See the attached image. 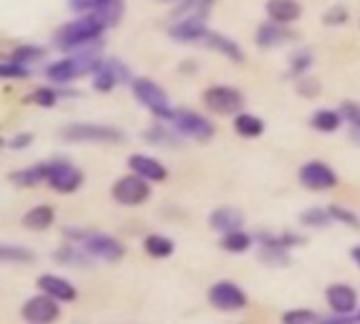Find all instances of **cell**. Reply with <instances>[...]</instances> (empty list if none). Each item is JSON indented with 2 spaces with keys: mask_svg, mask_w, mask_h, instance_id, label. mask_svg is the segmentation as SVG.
Segmentation results:
<instances>
[{
  "mask_svg": "<svg viewBox=\"0 0 360 324\" xmlns=\"http://www.w3.org/2000/svg\"><path fill=\"white\" fill-rule=\"evenodd\" d=\"M105 27L108 25L95 13H86V15L61 25L55 32L53 42L61 51H76V48H80V46H84L89 42H95L103 34Z\"/></svg>",
  "mask_w": 360,
  "mask_h": 324,
  "instance_id": "6da1fadb",
  "label": "cell"
},
{
  "mask_svg": "<svg viewBox=\"0 0 360 324\" xmlns=\"http://www.w3.org/2000/svg\"><path fill=\"white\" fill-rule=\"evenodd\" d=\"M61 139L68 143H122L124 133L114 127L74 122L59 131Z\"/></svg>",
  "mask_w": 360,
  "mask_h": 324,
  "instance_id": "7a4b0ae2",
  "label": "cell"
},
{
  "mask_svg": "<svg viewBox=\"0 0 360 324\" xmlns=\"http://www.w3.org/2000/svg\"><path fill=\"white\" fill-rule=\"evenodd\" d=\"M131 86H133V95L139 99V103L143 108H148L154 116H158L162 120H171V116L175 114V108L171 105L167 93L162 91V86L158 82L141 76V78L131 80Z\"/></svg>",
  "mask_w": 360,
  "mask_h": 324,
  "instance_id": "3957f363",
  "label": "cell"
},
{
  "mask_svg": "<svg viewBox=\"0 0 360 324\" xmlns=\"http://www.w3.org/2000/svg\"><path fill=\"white\" fill-rule=\"evenodd\" d=\"M202 101L207 110L219 116H232L238 114L245 108V97L238 89L228 86V84H213L205 91Z\"/></svg>",
  "mask_w": 360,
  "mask_h": 324,
  "instance_id": "277c9868",
  "label": "cell"
},
{
  "mask_svg": "<svg viewBox=\"0 0 360 324\" xmlns=\"http://www.w3.org/2000/svg\"><path fill=\"white\" fill-rule=\"evenodd\" d=\"M169 122L181 137H190L194 141H209L215 135L213 122L192 110H175Z\"/></svg>",
  "mask_w": 360,
  "mask_h": 324,
  "instance_id": "5b68a950",
  "label": "cell"
},
{
  "mask_svg": "<svg viewBox=\"0 0 360 324\" xmlns=\"http://www.w3.org/2000/svg\"><path fill=\"white\" fill-rule=\"evenodd\" d=\"M112 198L122 207H139L150 198V186L148 179L141 175H124L112 186Z\"/></svg>",
  "mask_w": 360,
  "mask_h": 324,
  "instance_id": "8992f818",
  "label": "cell"
},
{
  "mask_svg": "<svg viewBox=\"0 0 360 324\" xmlns=\"http://www.w3.org/2000/svg\"><path fill=\"white\" fill-rule=\"evenodd\" d=\"M82 171L65 160L46 162V183L59 194H72L82 186Z\"/></svg>",
  "mask_w": 360,
  "mask_h": 324,
  "instance_id": "52a82bcc",
  "label": "cell"
},
{
  "mask_svg": "<svg viewBox=\"0 0 360 324\" xmlns=\"http://www.w3.org/2000/svg\"><path fill=\"white\" fill-rule=\"evenodd\" d=\"M209 302L213 308L221 312H236L247 308V295L245 291L232 283V280H219L209 289Z\"/></svg>",
  "mask_w": 360,
  "mask_h": 324,
  "instance_id": "ba28073f",
  "label": "cell"
},
{
  "mask_svg": "<svg viewBox=\"0 0 360 324\" xmlns=\"http://www.w3.org/2000/svg\"><path fill=\"white\" fill-rule=\"evenodd\" d=\"M82 245L95 259H103V261L114 264V261H120L124 257V245L110 234L89 232L82 238Z\"/></svg>",
  "mask_w": 360,
  "mask_h": 324,
  "instance_id": "9c48e42d",
  "label": "cell"
},
{
  "mask_svg": "<svg viewBox=\"0 0 360 324\" xmlns=\"http://www.w3.org/2000/svg\"><path fill=\"white\" fill-rule=\"evenodd\" d=\"M129 80H131V70L118 59H103L93 74V86L99 93H110L116 84H124Z\"/></svg>",
  "mask_w": 360,
  "mask_h": 324,
  "instance_id": "30bf717a",
  "label": "cell"
},
{
  "mask_svg": "<svg viewBox=\"0 0 360 324\" xmlns=\"http://www.w3.org/2000/svg\"><path fill=\"white\" fill-rule=\"evenodd\" d=\"M300 181L304 183V188L312 192H323V190H331L338 186V175L327 162L312 160L300 169Z\"/></svg>",
  "mask_w": 360,
  "mask_h": 324,
  "instance_id": "8fae6325",
  "label": "cell"
},
{
  "mask_svg": "<svg viewBox=\"0 0 360 324\" xmlns=\"http://www.w3.org/2000/svg\"><path fill=\"white\" fill-rule=\"evenodd\" d=\"M57 299L40 293L32 299H27L21 308V318L25 323H36V324H46L55 323L59 318V306L55 304Z\"/></svg>",
  "mask_w": 360,
  "mask_h": 324,
  "instance_id": "7c38bea8",
  "label": "cell"
},
{
  "mask_svg": "<svg viewBox=\"0 0 360 324\" xmlns=\"http://www.w3.org/2000/svg\"><path fill=\"white\" fill-rule=\"evenodd\" d=\"M207 19H209L207 15H190V17L177 19L169 27V36L177 42H202V38L209 32Z\"/></svg>",
  "mask_w": 360,
  "mask_h": 324,
  "instance_id": "4fadbf2b",
  "label": "cell"
},
{
  "mask_svg": "<svg viewBox=\"0 0 360 324\" xmlns=\"http://www.w3.org/2000/svg\"><path fill=\"white\" fill-rule=\"evenodd\" d=\"M327 304L331 306V310L340 316H352L359 308V293L344 283L331 285L325 293Z\"/></svg>",
  "mask_w": 360,
  "mask_h": 324,
  "instance_id": "5bb4252c",
  "label": "cell"
},
{
  "mask_svg": "<svg viewBox=\"0 0 360 324\" xmlns=\"http://www.w3.org/2000/svg\"><path fill=\"white\" fill-rule=\"evenodd\" d=\"M295 38V34L291 30L285 27V23H278V21H268L264 25H259L257 30V36H255V42L262 46V48H272V46H281L285 42H291Z\"/></svg>",
  "mask_w": 360,
  "mask_h": 324,
  "instance_id": "9a60e30c",
  "label": "cell"
},
{
  "mask_svg": "<svg viewBox=\"0 0 360 324\" xmlns=\"http://www.w3.org/2000/svg\"><path fill=\"white\" fill-rule=\"evenodd\" d=\"M129 169L148 181H165L169 177V171L162 162H158L156 158L143 156V154H133L129 158Z\"/></svg>",
  "mask_w": 360,
  "mask_h": 324,
  "instance_id": "2e32d148",
  "label": "cell"
},
{
  "mask_svg": "<svg viewBox=\"0 0 360 324\" xmlns=\"http://www.w3.org/2000/svg\"><path fill=\"white\" fill-rule=\"evenodd\" d=\"M36 287L40 289V293H46L51 297H55L57 302H74L76 299V287L72 283H68L65 278L53 276V274H44L36 280Z\"/></svg>",
  "mask_w": 360,
  "mask_h": 324,
  "instance_id": "e0dca14e",
  "label": "cell"
},
{
  "mask_svg": "<svg viewBox=\"0 0 360 324\" xmlns=\"http://www.w3.org/2000/svg\"><path fill=\"white\" fill-rule=\"evenodd\" d=\"M209 226L215 230V232H221V234H228V232H236L245 226V215L236 209H230V207H221V209H215L209 217Z\"/></svg>",
  "mask_w": 360,
  "mask_h": 324,
  "instance_id": "ac0fdd59",
  "label": "cell"
},
{
  "mask_svg": "<svg viewBox=\"0 0 360 324\" xmlns=\"http://www.w3.org/2000/svg\"><path fill=\"white\" fill-rule=\"evenodd\" d=\"M202 44H207V46H211V48H215V51H219L221 55H226L228 59H232V61H236V63H240V61H245V51L240 48V44H236L234 40H230L228 36H224V34H217V32H207V36L202 38Z\"/></svg>",
  "mask_w": 360,
  "mask_h": 324,
  "instance_id": "d6986e66",
  "label": "cell"
},
{
  "mask_svg": "<svg viewBox=\"0 0 360 324\" xmlns=\"http://www.w3.org/2000/svg\"><path fill=\"white\" fill-rule=\"evenodd\" d=\"M53 221H55V211L49 205H38L21 217V226L30 232H44L53 226Z\"/></svg>",
  "mask_w": 360,
  "mask_h": 324,
  "instance_id": "ffe728a7",
  "label": "cell"
},
{
  "mask_svg": "<svg viewBox=\"0 0 360 324\" xmlns=\"http://www.w3.org/2000/svg\"><path fill=\"white\" fill-rule=\"evenodd\" d=\"M266 11H268L272 21H278V23H285V25L293 23L302 15V6H300L297 0H268Z\"/></svg>",
  "mask_w": 360,
  "mask_h": 324,
  "instance_id": "44dd1931",
  "label": "cell"
},
{
  "mask_svg": "<svg viewBox=\"0 0 360 324\" xmlns=\"http://www.w3.org/2000/svg\"><path fill=\"white\" fill-rule=\"evenodd\" d=\"M259 259L270 266V268H283L289 266V249L278 245L276 240H272L270 236L262 238V251H259Z\"/></svg>",
  "mask_w": 360,
  "mask_h": 324,
  "instance_id": "7402d4cb",
  "label": "cell"
},
{
  "mask_svg": "<svg viewBox=\"0 0 360 324\" xmlns=\"http://www.w3.org/2000/svg\"><path fill=\"white\" fill-rule=\"evenodd\" d=\"M78 76H82V74H80V67H78V63L74 61L72 55L63 57V59H59V61H55V63H51L46 67V78H51L53 82H59V84L72 82Z\"/></svg>",
  "mask_w": 360,
  "mask_h": 324,
  "instance_id": "603a6c76",
  "label": "cell"
},
{
  "mask_svg": "<svg viewBox=\"0 0 360 324\" xmlns=\"http://www.w3.org/2000/svg\"><path fill=\"white\" fill-rule=\"evenodd\" d=\"M8 181L17 188H32L38 186L40 181H46V162L44 164H34L27 169H19L8 173Z\"/></svg>",
  "mask_w": 360,
  "mask_h": 324,
  "instance_id": "cb8c5ba5",
  "label": "cell"
},
{
  "mask_svg": "<svg viewBox=\"0 0 360 324\" xmlns=\"http://www.w3.org/2000/svg\"><path fill=\"white\" fill-rule=\"evenodd\" d=\"M143 251L154 257V259H165V257H171L173 251H175V245L169 236H162V234H150L146 236L143 240Z\"/></svg>",
  "mask_w": 360,
  "mask_h": 324,
  "instance_id": "d4e9b609",
  "label": "cell"
},
{
  "mask_svg": "<svg viewBox=\"0 0 360 324\" xmlns=\"http://www.w3.org/2000/svg\"><path fill=\"white\" fill-rule=\"evenodd\" d=\"M108 27L116 25L124 15V0H97V6L93 11Z\"/></svg>",
  "mask_w": 360,
  "mask_h": 324,
  "instance_id": "484cf974",
  "label": "cell"
},
{
  "mask_svg": "<svg viewBox=\"0 0 360 324\" xmlns=\"http://www.w3.org/2000/svg\"><path fill=\"white\" fill-rule=\"evenodd\" d=\"M234 129L240 137L253 139V137H259L264 133V120L253 116V114H236Z\"/></svg>",
  "mask_w": 360,
  "mask_h": 324,
  "instance_id": "4316f807",
  "label": "cell"
},
{
  "mask_svg": "<svg viewBox=\"0 0 360 324\" xmlns=\"http://www.w3.org/2000/svg\"><path fill=\"white\" fill-rule=\"evenodd\" d=\"M215 0H179L177 8L173 11V21L190 17V15H207L211 13Z\"/></svg>",
  "mask_w": 360,
  "mask_h": 324,
  "instance_id": "83f0119b",
  "label": "cell"
},
{
  "mask_svg": "<svg viewBox=\"0 0 360 324\" xmlns=\"http://www.w3.org/2000/svg\"><path fill=\"white\" fill-rule=\"evenodd\" d=\"M342 120H344L342 112H333V110H319V112L312 116L310 124H312L316 131H321V133H333V131H338V129L342 127Z\"/></svg>",
  "mask_w": 360,
  "mask_h": 324,
  "instance_id": "f1b7e54d",
  "label": "cell"
},
{
  "mask_svg": "<svg viewBox=\"0 0 360 324\" xmlns=\"http://www.w3.org/2000/svg\"><path fill=\"white\" fill-rule=\"evenodd\" d=\"M177 135H179L177 131L171 133L169 129L158 127V124L152 127V129H148L143 133V137H146L148 143H154V145H160V148H175V145H179V137Z\"/></svg>",
  "mask_w": 360,
  "mask_h": 324,
  "instance_id": "f546056e",
  "label": "cell"
},
{
  "mask_svg": "<svg viewBox=\"0 0 360 324\" xmlns=\"http://www.w3.org/2000/svg\"><path fill=\"white\" fill-rule=\"evenodd\" d=\"M251 245H253V238H251L249 234L240 232V230L228 232V234H224V238H221V247H224L228 253H245V251L251 249Z\"/></svg>",
  "mask_w": 360,
  "mask_h": 324,
  "instance_id": "4dcf8cb0",
  "label": "cell"
},
{
  "mask_svg": "<svg viewBox=\"0 0 360 324\" xmlns=\"http://www.w3.org/2000/svg\"><path fill=\"white\" fill-rule=\"evenodd\" d=\"M91 253L84 249V251H76L72 247H61L57 253H55V259L61 264V266H89L91 264Z\"/></svg>",
  "mask_w": 360,
  "mask_h": 324,
  "instance_id": "1f68e13d",
  "label": "cell"
},
{
  "mask_svg": "<svg viewBox=\"0 0 360 324\" xmlns=\"http://www.w3.org/2000/svg\"><path fill=\"white\" fill-rule=\"evenodd\" d=\"M0 259L4 264H32L36 259V255L25 249V247H11V245H2L0 249Z\"/></svg>",
  "mask_w": 360,
  "mask_h": 324,
  "instance_id": "d6a6232c",
  "label": "cell"
},
{
  "mask_svg": "<svg viewBox=\"0 0 360 324\" xmlns=\"http://www.w3.org/2000/svg\"><path fill=\"white\" fill-rule=\"evenodd\" d=\"M302 223L308 226V228H327L331 226L333 217L329 213V209H308L300 215Z\"/></svg>",
  "mask_w": 360,
  "mask_h": 324,
  "instance_id": "836d02e7",
  "label": "cell"
},
{
  "mask_svg": "<svg viewBox=\"0 0 360 324\" xmlns=\"http://www.w3.org/2000/svg\"><path fill=\"white\" fill-rule=\"evenodd\" d=\"M310 65H312V53L310 51H295L291 55V72H289V76L291 78L304 76Z\"/></svg>",
  "mask_w": 360,
  "mask_h": 324,
  "instance_id": "e575fe53",
  "label": "cell"
},
{
  "mask_svg": "<svg viewBox=\"0 0 360 324\" xmlns=\"http://www.w3.org/2000/svg\"><path fill=\"white\" fill-rule=\"evenodd\" d=\"M329 213H331L333 221H340V223H344V226H348L352 230H360V217L356 213H352V211H348L344 207H338V205H331Z\"/></svg>",
  "mask_w": 360,
  "mask_h": 324,
  "instance_id": "d590c367",
  "label": "cell"
},
{
  "mask_svg": "<svg viewBox=\"0 0 360 324\" xmlns=\"http://www.w3.org/2000/svg\"><path fill=\"white\" fill-rule=\"evenodd\" d=\"M283 323L289 324H304V323H323V318L312 312V310H291L287 314H283Z\"/></svg>",
  "mask_w": 360,
  "mask_h": 324,
  "instance_id": "8d00e7d4",
  "label": "cell"
},
{
  "mask_svg": "<svg viewBox=\"0 0 360 324\" xmlns=\"http://www.w3.org/2000/svg\"><path fill=\"white\" fill-rule=\"evenodd\" d=\"M0 76L2 78H27L30 76V70H27L25 63L11 59V61L0 63Z\"/></svg>",
  "mask_w": 360,
  "mask_h": 324,
  "instance_id": "74e56055",
  "label": "cell"
},
{
  "mask_svg": "<svg viewBox=\"0 0 360 324\" xmlns=\"http://www.w3.org/2000/svg\"><path fill=\"white\" fill-rule=\"evenodd\" d=\"M57 91L55 89H49V86H42V89H36L32 95H30V101L40 105V108H53L57 103Z\"/></svg>",
  "mask_w": 360,
  "mask_h": 324,
  "instance_id": "f35d334b",
  "label": "cell"
},
{
  "mask_svg": "<svg viewBox=\"0 0 360 324\" xmlns=\"http://www.w3.org/2000/svg\"><path fill=\"white\" fill-rule=\"evenodd\" d=\"M348 19H350V13H348V8L342 6V4L331 6V8L325 13V17H323L325 25H344Z\"/></svg>",
  "mask_w": 360,
  "mask_h": 324,
  "instance_id": "ab89813d",
  "label": "cell"
},
{
  "mask_svg": "<svg viewBox=\"0 0 360 324\" xmlns=\"http://www.w3.org/2000/svg\"><path fill=\"white\" fill-rule=\"evenodd\" d=\"M42 57V48L40 46H17L13 51V59L15 61H21V63H27V61H36Z\"/></svg>",
  "mask_w": 360,
  "mask_h": 324,
  "instance_id": "60d3db41",
  "label": "cell"
},
{
  "mask_svg": "<svg viewBox=\"0 0 360 324\" xmlns=\"http://www.w3.org/2000/svg\"><path fill=\"white\" fill-rule=\"evenodd\" d=\"M32 141H34V135L32 133H19V135H13L4 145L8 150H23V148L32 145Z\"/></svg>",
  "mask_w": 360,
  "mask_h": 324,
  "instance_id": "b9f144b4",
  "label": "cell"
},
{
  "mask_svg": "<svg viewBox=\"0 0 360 324\" xmlns=\"http://www.w3.org/2000/svg\"><path fill=\"white\" fill-rule=\"evenodd\" d=\"M297 93H302L304 97H314V95L321 93V84L314 78H302L300 86H297Z\"/></svg>",
  "mask_w": 360,
  "mask_h": 324,
  "instance_id": "7bdbcfd3",
  "label": "cell"
},
{
  "mask_svg": "<svg viewBox=\"0 0 360 324\" xmlns=\"http://www.w3.org/2000/svg\"><path fill=\"white\" fill-rule=\"evenodd\" d=\"M342 116L350 120L352 124H360V105L354 101H344L342 105Z\"/></svg>",
  "mask_w": 360,
  "mask_h": 324,
  "instance_id": "ee69618b",
  "label": "cell"
},
{
  "mask_svg": "<svg viewBox=\"0 0 360 324\" xmlns=\"http://www.w3.org/2000/svg\"><path fill=\"white\" fill-rule=\"evenodd\" d=\"M70 8L76 13H93L97 6V0H68Z\"/></svg>",
  "mask_w": 360,
  "mask_h": 324,
  "instance_id": "f6af8a7d",
  "label": "cell"
},
{
  "mask_svg": "<svg viewBox=\"0 0 360 324\" xmlns=\"http://www.w3.org/2000/svg\"><path fill=\"white\" fill-rule=\"evenodd\" d=\"M350 137H352V141L360 145V124H352V133H350Z\"/></svg>",
  "mask_w": 360,
  "mask_h": 324,
  "instance_id": "bcb514c9",
  "label": "cell"
},
{
  "mask_svg": "<svg viewBox=\"0 0 360 324\" xmlns=\"http://www.w3.org/2000/svg\"><path fill=\"white\" fill-rule=\"evenodd\" d=\"M350 255H352V259L360 266V247H354V249L350 251Z\"/></svg>",
  "mask_w": 360,
  "mask_h": 324,
  "instance_id": "7dc6e473",
  "label": "cell"
},
{
  "mask_svg": "<svg viewBox=\"0 0 360 324\" xmlns=\"http://www.w3.org/2000/svg\"><path fill=\"white\" fill-rule=\"evenodd\" d=\"M352 323H360V310H356V312L352 314Z\"/></svg>",
  "mask_w": 360,
  "mask_h": 324,
  "instance_id": "c3c4849f",
  "label": "cell"
},
{
  "mask_svg": "<svg viewBox=\"0 0 360 324\" xmlns=\"http://www.w3.org/2000/svg\"><path fill=\"white\" fill-rule=\"evenodd\" d=\"M160 2H179V0H160Z\"/></svg>",
  "mask_w": 360,
  "mask_h": 324,
  "instance_id": "681fc988",
  "label": "cell"
}]
</instances>
